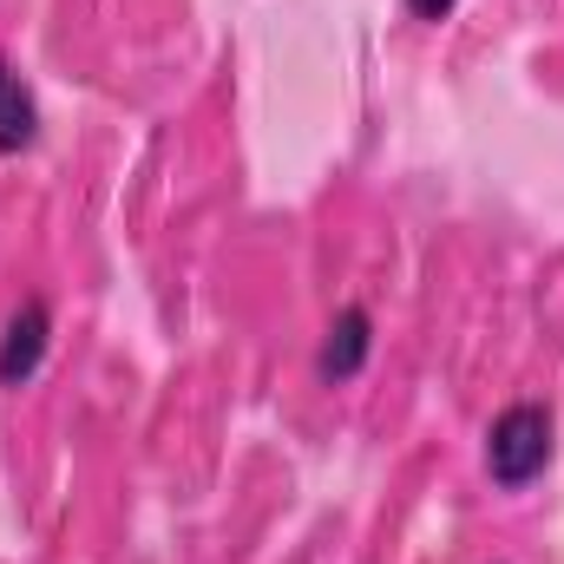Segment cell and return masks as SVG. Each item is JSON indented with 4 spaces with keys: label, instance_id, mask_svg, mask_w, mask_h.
I'll return each mask as SVG.
<instances>
[{
    "label": "cell",
    "instance_id": "cell-1",
    "mask_svg": "<svg viewBox=\"0 0 564 564\" xmlns=\"http://www.w3.org/2000/svg\"><path fill=\"white\" fill-rule=\"evenodd\" d=\"M552 466V408L512 401L499 421L486 426V473L499 492H525Z\"/></svg>",
    "mask_w": 564,
    "mask_h": 564
},
{
    "label": "cell",
    "instance_id": "cell-2",
    "mask_svg": "<svg viewBox=\"0 0 564 564\" xmlns=\"http://www.w3.org/2000/svg\"><path fill=\"white\" fill-rule=\"evenodd\" d=\"M46 341H53V308L46 295H26L0 328V388H26L46 361Z\"/></svg>",
    "mask_w": 564,
    "mask_h": 564
},
{
    "label": "cell",
    "instance_id": "cell-3",
    "mask_svg": "<svg viewBox=\"0 0 564 564\" xmlns=\"http://www.w3.org/2000/svg\"><path fill=\"white\" fill-rule=\"evenodd\" d=\"M368 355H375V315H368L361 302H348V308L328 322V335H322L315 375H322L328 388H341V381H355V375L368 368Z\"/></svg>",
    "mask_w": 564,
    "mask_h": 564
},
{
    "label": "cell",
    "instance_id": "cell-4",
    "mask_svg": "<svg viewBox=\"0 0 564 564\" xmlns=\"http://www.w3.org/2000/svg\"><path fill=\"white\" fill-rule=\"evenodd\" d=\"M40 144V99L20 79V66L0 53V158H20Z\"/></svg>",
    "mask_w": 564,
    "mask_h": 564
},
{
    "label": "cell",
    "instance_id": "cell-5",
    "mask_svg": "<svg viewBox=\"0 0 564 564\" xmlns=\"http://www.w3.org/2000/svg\"><path fill=\"white\" fill-rule=\"evenodd\" d=\"M408 7H414V13H421V20H446V13H453V7H459V0H408Z\"/></svg>",
    "mask_w": 564,
    "mask_h": 564
}]
</instances>
